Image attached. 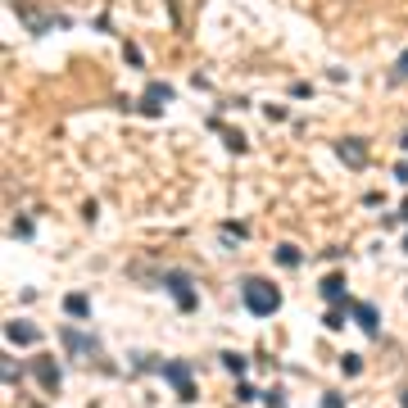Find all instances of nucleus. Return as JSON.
Returning a JSON list of instances; mask_svg holds the SVG:
<instances>
[{
	"label": "nucleus",
	"instance_id": "1",
	"mask_svg": "<svg viewBox=\"0 0 408 408\" xmlns=\"http://www.w3.org/2000/svg\"><path fill=\"white\" fill-rule=\"evenodd\" d=\"M241 300H245V309L254 313V318H272V313L281 309V290L263 277H245L241 281Z\"/></svg>",
	"mask_w": 408,
	"mask_h": 408
},
{
	"label": "nucleus",
	"instance_id": "2",
	"mask_svg": "<svg viewBox=\"0 0 408 408\" xmlns=\"http://www.w3.org/2000/svg\"><path fill=\"white\" fill-rule=\"evenodd\" d=\"M168 290H172V300H177V309H186V313L200 304V295H195L191 277H182V272H168Z\"/></svg>",
	"mask_w": 408,
	"mask_h": 408
},
{
	"label": "nucleus",
	"instance_id": "3",
	"mask_svg": "<svg viewBox=\"0 0 408 408\" xmlns=\"http://www.w3.org/2000/svg\"><path fill=\"white\" fill-rule=\"evenodd\" d=\"M336 154H340V163H349V168H363V163H367V141L340 136V141H336Z\"/></svg>",
	"mask_w": 408,
	"mask_h": 408
},
{
	"label": "nucleus",
	"instance_id": "4",
	"mask_svg": "<svg viewBox=\"0 0 408 408\" xmlns=\"http://www.w3.org/2000/svg\"><path fill=\"white\" fill-rule=\"evenodd\" d=\"M163 376H168L172 386H177V399H195V381L182 363H163Z\"/></svg>",
	"mask_w": 408,
	"mask_h": 408
},
{
	"label": "nucleus",
	"instance_id": "5",
	"mask_svg": "<svg viewBox=\"0 0 408 408\" xmlns=\"http://www.w3.org/2000/svg\"><path fill=\"white\" fill-rule=\"evenodd\" d=\"M5 336H10V345H37V340H41V332H37L32 323H23V318L5 323Z\"/></svg>",
	"mask_w": 408,
	"mask_h": 408
},
{
	"label": "nucleus",
	"instance_id": "6",
	"mask_svg": "<svg viewBox=\"0 0 408 408\" xmlns=\"http://www.w3.org/2000/svg\"><path fill=\"white\" fill-rule=\"evenodd\" d=\"M349 313L358 318V327H363L367 336H376V327H381V313H376L372 304H358V300H349Z\"/></svg>",
	"mask_w": 408,
	"mask_h": 408
},
{
	"label": "nucleus",
	"instance_id": "7",
	"mask_svg": "<svg viewBox=\"0 0 408 408\" xmlns=\"http://www.w3.org/2000/svg\"><path fill=\"white\" fill-rule=\"evenodd\" d=\"M323 300H327V304H340V309H349V295H345V277H327V281H323Z\"/></svg>",
	"mask_w": 408,
	"mask_h": 408
},
{
	"label": "nucleus",
	"instance_id": "8",
	"mask_svg": "<svg viewBox=\"0 0 408 408\" xmlns=\"http://www.w3.org/2000/svg\"><path fill=\"white\" fill-rule=\"evenodd\" d=\"M19 14H23L28 23H32L37 32H41V28H64V19H59V14H37L32 5H19Z\"/></svg>",
	"mask_w": 408,
	"mask_h": 408
},
{
	"label": "nucleus",
	"instance_id": "9",
	"mask_svg": "<svg viewBox=\"0 0 408 408\" xmlns=\"http://www.w3.org/2000/svg\"><path fill=\"white\" fill-rule=\"evenodd\" d=\"M64 345H68V354H96V340H91V336H77L73 327H64Z\"/></svg>",
	"mask_w": 408,
	"mask_h": 408
},
{
	"label": "nucleus",
	"instance_id": "10",
	"mask_svg": "<svg viewBox=\"0 0 408 408\" xmlns=\"http://www.w3.org/2000/svg\"><path fill=\"white\" fill-rule=\"evenodd\" d=\"M37 376H41L45 390H59V367H54L50 358H41V363H37Z\"/></svg>",
	"mask_w": 408,
	"mask_h": 408
},
{
	"label": "nucleus",
	"instance_id": "11",
	"mask_svg": "<svg viewBox=\"0 0 408 408\" xmlns=\"http://www.w3.org/2000/svg\"><path fill=\"white\" fill-rule=\"evenodd\" d=\"M277 263H281V268H300V263H304L300 245H277Z\"/></svg>",
	"mask_w": 408,
	"mask_h": 408
},
{
	"label": "nucleus",
	"instance_id": "12",
	"mask_svg": "<svg viewBox=\"0 0 408 408\" xmlns=\"http://www.w3.org/2000/svg\"><path fill=\"white\" fill-rule=\"evenodd\" d=\"M64 313H68V318H86V313H91L86 295H64Z\"/></svg>",
	"mask_w": 408,
	"mask_h": 408
},
{
	"label": "nucleus",
	"instance_id": "13",
	"mask_svg": "<svg viewBox=\"0 0 408 408\" xmlns=\"http://www.w3.org/2000/svg\"><path fill=\"white\" fill-rule=\"evenodd\" d=\"M223 141H227V150H232V154H245V150H249V145H245V136H241V132H232V127L223 132Z\"/></svg>",
	"mask_w": 408,
	"mask_h": 408
},
{
	"label": "nucleus",
	"instance_id": "14",
	"mask_svg": "<svg viewBox=\"0 0 408 408\" xmlns=\"http://www.w3.org/2000/svg\"><path fill=\"white\" fill-rule=\"evenodd\" d=\"M223 363H227V372H245V358H241V354H223Z\"/></svg>",
	"mask_w": 408,
	"mask_h": 408
},
{
	"label": "nucleus",
	"instance_id": "15",
	"mask_svg": "<svg viewBox=\"0 0 408 408\" xmlns=\"http://www.w3.org/2000/svg\"><path fill=\"white\" fill-rule=\"evenodd\" d=\"M323 323L332 327V332H340V327H345V313H340V309H327V318H323Z\"/></svg>",
	"mask_w": 408,
	"mask_h": 408
},
{
	"label": "nucleus",
	"instance_id": "16",
	"mask_svg": "<svg viewBox=\"0 0 408 408\" xmlns=\"http://www.w3.org/2000/svg\"><path fill=\"white\" fill-rule=\"evenodd\" d=\"M141 109H145L150 119H159V114H163V105H159V100H154V96H145V100H141Z\"/></svg>",
	"mask_w": 408,
	"mask_h": 408
},
{
	"label": "nucleus",
	"instance_id": "17",
	"mask_svg": "<svg viewBox=\"0 0 408 408\" xmlns=\"http://www.w3.org/2000/svg\"><path fill=\"white\" fill-rule=\"evenodd\" d=\"M145 96H154V100H172V86H163V82H154Z\"/></svg>",
	"mask_w": 408,
	"mask_h": 408
},
{
	"label": "nucleus",
	"instance_id": "18",
	"mask_svg": "<svg viewBox=\"0 0 408 408\" xmlns=\"http://www.w3.org/2000/svg\"><path fill=\"white\" fill-rule=\"evenodd\" d=\"M345 372H349V376H358V372H363V363H358V354H345Z\"/></svg>",
	"mask_w": 408,
	"mask_h": 408
},
{
	"label": "nucleus",
	"instance_id": "19",
	"mask_svg": "<svg viewBox=\"0 0 408 408\" xmlns=\"http://www.w3.org/2000/svg\"><path fill=\"white\" fill-rule=\"evenodd\" d=\"M323 408H345V399L340 395H323Z\"/></svg>",
	"mask_w": 408,
	"mask_h": 408
},
{
	"label": "nucleus",
	"instance_id": "20",
	"mask_svg": "<svg viewBox=\"0 0 408 408\" xmlns=\"http://www.w3.org/2000/svg\"><path fill=\"white\" fill-rule=\"evenodd\" d=\"M395 182H399V186H408V163H399V168H395Z\"/></svg>",
	"mask_w": 408,
	"mask_h": 408
},
{
	"label": "nucleus",
	"instance_id": "21",
	"mask_svg": "<svg viewBox=\"0 0 408 408\" xmlns=\"http://www.w3.org/2000/svg\"><path fill=\"white\" fill-rule=\"evenodd\" d=\"M399 73H404V77H408V50H404V54H399Z\"/></svg>",
	"mask_w": 408,
	"mask_h": 408
},
{
	"label": "nucleus",
	"instance_id": "22",
	"mask_svg": "<svg viewBox=\"0 0 408 408\" xmlns=\"http://www.w3.org/2000/svg\"><path fill=\"white\" fill-rule=\"evenodd\" d=\"M399 404H404V408H408V390H399Z\"/></svg>",
	"mask_w": 408,
	"mask_h": 408
},
{
	"label": "nucleus",
	"instance_id": "23",
	"mask_svg": "<svg viewBox=\"0 0 408 408\" xmlns=\"http://www.w3.org/2000/svg\"><path fill=\"white\" fill-rule=\"evenodd\" d=\"M399 145H404V150H408V132H404V136H399Z\"/></svg>",
	"mask_w": 408,
	"mask_h": 408
},
{
	"label": "nucleus",
	"instance_id": "24",
	"mask_svg": "<svg viewBox=\"0 0 408 408\" xmlns=\"http://www.w3.org/2000/svg\"><path fill=\"white\" fill-rule=\"evenodd\" d=\"M399 214H404V223H408V200H404V209H399Z\"/></svg>",
	"mask_w": 408,
	"mask_h": 408
},
{
	"label": "nucleus",
	"instance_id": "25",
	"mask_svg": "<svg viewBox=\"0 0 408 408\" xmlns=\"http://www.w3.org/2000/svg\"><path fill=\"white\" fill-rule=\"evenodd\" d=\"M404 254H408V236H404Z\"/></svg>",
	"mask_w": 408,
	"mask_h": 408
}]
</instances>
